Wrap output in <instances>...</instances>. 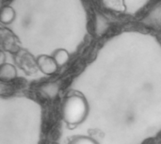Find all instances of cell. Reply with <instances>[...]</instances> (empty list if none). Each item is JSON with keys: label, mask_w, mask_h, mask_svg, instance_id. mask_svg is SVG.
I'll list each match as a JSON object with an SVG mask.
<instances>
[{"label": "cell", "mask_w": 161, "mask_h": 144, "mask_svg": "<svg viewBox=\"0 0 161 144\" xmlns=\"http://www.w3.org/2000/svg\"><path fill=\"white\" fill-rule=\"evenodd\" d=\"M36 63L38 68L45 75H53L57 72L58 66L53 57L47 56V55H40L37 59Z\"/></svg>", "instance_id": "cell-2"}, {"label": "cell", "mask_w": 161, "mask_h": 144, "mask_svg": "<svg viewBox=\"0 0 161 144\" xmlns=\"http://www.w3.org/2000/svg\"><path fill=\"white\" fill-rule=\"evenodd\" d=\"M101 2L104 8L111 11H115L118 13H124L126 11L125 0H101Z\"/></svg>", "instance_id": "cell-3"}, {"label": "cell", "mask_w": 161, "mask_h": 144, "mask_svg": "<svg viewBox=\"0 0 161 144\" xmlns=\"http://www.w3.org/2000/svg\"><path fill=\"white\" fill-rule=\"evenodd\" d=\"M52 57L55 59V61L57 62V64H58V67L59 66L61 67V66L65 65L68 62L69 58H70V55H69L68 51L65 50V49H62V48L57 49L54 52V54H53Z\"/></svg>", "instance_id": "cell-6"}, {"label": "cell", "mask_w": 161, "mask_h": 144, "mask_svg": "<svg viewBox=\"0 0 161 144\" xmlns=\"http://www.w3.org/2000/svg\"><path fill=\"white\" fill-rule=\"evenodd\" d=\"M69 144H98L93 139L87 136H78L74 138Z\"/></svg>", "instance_id": "cell-7"}, {"label": "cell", "mask_w": 161, "mask_h": 144, "mask_svg": "<svg viewBox=\"0 0 161 144\" xmlns=\"http://www.w3.org/2000/svg\"><path fill=\"white\" fill-rule=\"evenodd\" d=\"M17 76V71L12 64L4 63L0 67V79L2 81H9Z\"/></svg>", "instance_id": "cell-4"}, {"label": "cell", "mask_w": 161, "mask_h": 144, "mask_svg": "<svg viewBox=\"0 0 161 144\" xmlns=\"http://www.w3.org/2000/svg\"><path fill=\"white\" fill-rule=\"evenodd\" d=\"M15 19V10L9 7V6H5L1 8L0 12V21L4 25H9L13 22Z\"/></svg>", "instance_id": "cell-5"}, {"label": "cell", "mask_w": 161, "mask_h": 144, "mask_svg": "<svg viewBox=\"0 0 161 144\" xmlns=\"http://www.w3.org/2000/svg\"><path fill=\"white\" fill-rule=\"evenodd\" d=\"M89 113V105L82 95H71L62 105V118L69 125H78L85 121Z\"/></svg>", "instance_id": "cell-1"}, {"label": "cell", "mask_w": 161, "mask_h": 144, "mask_svg": "<svg viewBox=\"0 0 161 144\" xmlns=\"http://www.w3.org/2000/svg\"><path fill=\"white\" fill-rule=\"evenodd\" d=\"M0 55H1V61H0V63H1V65H2V64H4V59H5V55H4V52H3V51H1Z\"/></svg>", "instance_id": "cell-8"}]
</instances>
